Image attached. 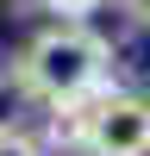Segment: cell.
Returning a JSON list of instances; mask_svg holds the SVG:
<instances>
[{"mask_svg": "<svg viewBox=\"0 0 150 156\" xmlns=\"http://www.w3.org/2000/svg\"><path fill=\"white\" fill-rule=\"evenodd\" d=\"M19 62H25V75H31L38 100H75V94L106 87L112 44L88 19H62V25H50V31H38Z\"/></svg>", "mask_w": 150, "mask_h": 156, "instance_id": "1", "label": "cell"}, {"mask_svg": "<svg viewBox=\"0 0 150 156\" xmlns=\"http://www.w3.org/2000/svg\"><path fill=\"white\" fill-rule=\"evenodd\" d=\"M88 156H150V94L100 87L88 119Z\"/></svg>", "mask_w": 150, "mask_h": 156, "instance_id": "2", "label": "cell"}, {"mask_svg": "<svg viewBox=\"0 0 150 156\" xmlns=\"http://www.w3.org/2000/svg\"><path fill=\"white\" fill-rule=\"evenodd\" d=\"M100 94V87H94ZM94 94H75V100H44V150H88V119H94Z\"/></svg>", "mask_w": 150, "mask_h": 156, "instance_id": "3", "label": "cell"}, {"mask_svg": "<svg viewBox=\"0 0 150 156\" xmlns=\"http://www.w3.org/2000/svg\"><path fill=\"white\" fill-rule=\"evenodd\" d=\"M38 106H44V100H38L25 62H19V56H0V131L25 125V112H38Z\"/></svg>", "mask_w": 150, "mask_h": 156, "instance_id": "4", "label": "cell"}, {"mask_svg": "<svg viewBox=\"0 0 150 156\" xmlns=\"http://www.w3.org/2000/svg\"><path fill=\"white\" fill-rule=\"evenodd\" d=\"M106 0H12V12H56V19H88Z\"/></svg>", "mask_w": 150, "mask_h": 156, "instance_id": "5", "label": "cell"}, {"mask_svg": "<svg viewBox=\"0 0 150 156\" xmlns=\"http://www.w3.org/2000/svg\"><path fill=\"white\" fill-rule=\"evenodd\" d=\"M0 156H44V144H38L25 125H12V131H0Z\"/></svg>", "mask_w": 150, "mask_h": 156, "instance_id": "6", "label": "cell"}, {"mask_svg": "<svg viewBox=\"0 0 150 156\" xmlns=\"http://www.w3.org/2000/svg\"><path fill=\"white\" fill-rule=\"evenodd\" d=\"M119 12H125L131 25H144V31H150V0H119Z\"/></svg>", "mask_w": 150, "mask_h": 156, "instance_id": "7", "label": "cell"}]
</instances>
